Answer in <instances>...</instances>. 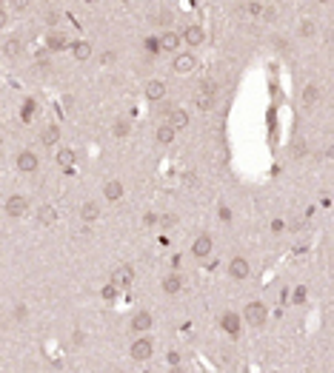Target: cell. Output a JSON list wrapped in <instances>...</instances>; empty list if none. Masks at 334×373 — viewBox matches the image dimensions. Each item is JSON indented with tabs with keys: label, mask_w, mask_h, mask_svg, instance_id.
<instances>
[{
	"label": "cell",
	"mask_w": 334,
	"mask_h": 373,
	"mask_svg": "<svg viewBox=\"0 0 334 373\" xmlns=\"http://www.w3.org/2000/svg\"><path fill=\"white\" fill-rule=\"evenodd\" d=\"M3 26H6V11L0 9V29H3Z\"/></svg>",
	"instance_id": "cell-44"
},
{
	"label": "cell",
	"mask_w": 334,
	"mask_h": 373,
	"mask_svg": "<svg viewBox=\"0 0 334 373\" xmlns=\"http://www.w3.org/2000/svg\"><path fill=\"white\" fill-rule=\"evenodd\" d=\"M37 222H40V225H55V222H58V211H55L52 205H40Z\"/></svg>",
	"instance_id": "cell-16"
},
{
	"label": "cell",
	"mask_w": 334,
	"mask_h": 373,
	"mask_svg": "<svg viewBox=\"0 0 334 373\" xmlns=\"http://www.w3.org/2000/svg\"><path fill=\"white\" fill-rule=\"evenodd\" d=\"M214 106V94H197V108L200 111H208Z\"/></svg>",
	"instance_id": "cell-26"
},
{
	"label": "cell",
	"mask_w": 334,
	"mask_h": 373,
	"mask_svg": "<svg viewBox=\"0 0 334 373\" xmlns=\"http://www.w3.org/2000/svg\"><path fill=\"white\" fill-rule=\"evenodd\" d=\"M163 225H166V228H174V225H177V216H174V214H166V216H163Z\"/></svg>",
	"instance_id": "cell-39"
},
{
	"label": "cell",
	"mask_w": 334,
	"mask_h": 373,
	"mask_svg": "<svg viewBox=\"0 0 334 373\" xmlns=\"http://www.w3.org/2000/svg\"><path fill=\"white\" fill-rule=\"evenodd\" d=\"M283 231H286V222H283V219H274V222H271V234H283Z\"/></svg>",
	"instance_id": "cell-35"
},
{
	"label": "cell",
	"mask_w": 334,
	"mask_h": 373,
	"mask_svg": "<svg viewBox=\"0 0 334 373\" xmlns=\"http://www.w3.org/2000/svg\"><path fill=\"white\" fill-rule=\"evenodd\" d=\"M317 3H332V0H317Z\"/></svg>",
	"instance_id": "cell-45"
},
{
	"label": "cell",
	"mask_w": 334,
	"mask_h": 373,
	"mask_svg": "<svg viewBox=\"0 0 334 373\" xmlns=\"http://www.w3.org/2000/svg\"><path fill=\"white\" fill-rule=\"evenodd\" d=\"M320 97H323V91H320V86H314V83H309V86L303 89V103H306V106L320 103Z\"/></svg>",
	"instance_id": "cell-18"
},
{
	"label": "cell",
	"mask_w": 334,
	"mask_h": 373,
	"mask_svg": "<svg viewBox=\"0 0 334 373\" xmlns=\"http://www.w3.org/2000/svg\"><path fill=\"white\" fill-rule=\"evenodd\" d=\"M26 208H29V200L20 197V194H12V197L6 200V214L9 216H23Z\"/></svg>",
	"instance_id": "cell-3"
},
{
	"label": "cell",
	"mask_w": 334,
	"mask_h": 373,
	"mask_svg": "<svg viewBox=\"0 0 334 373\" xmlns=\"http://www.w3.org/2000/svg\"><path fill=\"white\" fill-rule=\"evenodd\" d=\"M129 131H132V125L126 120H117L115 123V137H129Z\"/></svg>",
	"instance_id": "cell-28"
},
{
	"label": "cell",
	"mask_w": 334,
	"mask_h": 373,
	"mask_svg": "<svg viewBox=\"0 0 334 373\" xmlns=\"http://www.w3.org/2000/svg\"><path fill=\"white\" fill-rule=\"evenodd\" d=\"M163 94H166V83H163V80L146 83V97H149V100H163Z\"/></svg>",
	"instance_id": "cell-12"
},
{
	"label": "cell",
	"mask_w": 334,
	"mask_h": 373,
	"mask_svg": "<svg viewBox=\"0 0 334 373\" xmlns=\"http://www.w3.org/2000/svg\"><path fill=\"white\" fill-rule=\"evenodd\" d=\"M3 52H6L9 57H17L20 52H23V43H20L17 37H9V40H6V49H3Z\"/></svg>",
	"instance_id": "cell-23"
},
{
	"label": "cell",
	"mask_w": 334,
	"mask_h": 373,
	"mask_svg": "<svg viewBox=\"0 0 334 373\" xmlns=\"http://www.w3.org/2000/svg\"><path fill=\"white\" fill-rule=\"evenodd\" d=\"M132 279H134V271H132V265H120V268L115 271V276H112V282L120 285V288H123V285H132Z\"/></svg>",
	"instance_id": "cell-8"
},
{
	"label": "cell",
	"mask_w": 334,
	"mask_h": 373,
	"mask_svg": "<svg viewBox=\"0 0 334 373\" xmlns=\"http://www.w3.org/2000/svg\"><path fill=\"white\" fill-rule=\"evenodd\" d=\"M103 197H106V200H120V197H123V182L109 180L103 185Z\"/></svg>",
	"instance_id": "cell-17"
},
{
	"label": "cell",
	"mask_w": 334,
	"mask_h": 373,
	"mask_svg": "<svg viewBox=\"0 0 334 373\" xmlns=\"http://www.w3.org/2000/svg\"><path fill=\"white\" fill-rule=\"evenodd\" d=\"M220 325H223V330L231 333V336H237V333H240V317H237V314H226V317L220 319Z\"/></svg>",
	"instance_id": "cell-11"
},
{
	"label": "cell",
	"mask_w": 334,
	"mask_h": 373,
	"mask_svg": "<svg viewBox=\"0 0 334 373\" xmlns=\"http://www.w3.org/2000/svg\"><path fill=\"white\" fill-rule=\"evenodd\" d=\"M0 157H3V151H0Z\"/></svg>",
	"instance_id": "cell-48"
},
{
	"label": "cell",
	"mask_w": 334,
	"mask_h": 373,
	"mask_svg": "<svg viewBox=\"0 0 334 373\" xmlns=\"http://www.w3.org/2000/svg\"><path fill=\"white\" fill-rule=\"evenodd\" d=\"M46 46H49V52H60V49L66 46V37L58 34V32H52V34H49V40H46Z\"/></svg>",
	"instance_id": "cell-22"
},
{
	"label": "cell",
	"mask_w": 334,
	"mask_h": 373,
	"mask_svg": "<svg viewBox=\"0 0 334 373\" xmlns=\"http://www.w3.org/2000/svg\"><path fill=\"white\" fill-rule=\"evenodd\" d=\"M314 32H317V23L314 20H303L300 23V34H303V37H311Z\"/></svg>",
	"instance_id": "cell-27"
},
{
	"label": "cell",
	"mask_w": 334,
	"mask_h": 373,
	"mask_svg": "<svg viewBox=\"0 0 334 373\" xmlns=\"http://www.w3.org/2000/svg\"><path fill=\"white\" fill-rule=\"evenodd\" d=\"M169 365H174V368H177V365H180V356H177V353H169Z\"/></svg>",
	"instance_id": "cell-43"
},
{
	"label": "cell",
	"mask_w": 334,
	"mask_h": 373,
	"mask_svg": "<svg viewBox=\"0 0 334 373\" xmlns=\"http://www.w3.org/2000/svg\"><path fill=\"white\" fill-rule=\"evenodd\" d=\"M157 40H160V52H177V46H180V34L166 32L163 37H157Z\"/></svg>",
	"instance_id": "cell-13"
},
{
	"label": "cell",
	"mask_w": 334,
	"mask_h": 373,
	"mask_svg": "<svg viewBox=\"0 0 334 373\" xmlns=\"http://www.w3.org/2000/svg\"><path fill=\"white\" fill-rule=\"evenodd\" d=\"M180 276H177V273H169V276H166V279H163V291H166V294H177V291H180Z\"/></svg>",
	"instance_id": "cell-21"
},
{
	"label": "cell",
	"mask_w": 334,
	"mask_h": 373,
	"mask_svg": "<svg viewBox=\"0 0 334 373\" xmlns=\"http://www.w3.org/2000/svg\"><path fill=\"white\" fill-rule=\"evenodd\" d=\"M71 342H74V345L80 348L83 342H86V333H83V330H74V333H71Z\"/></svg>",
	"instance_id": "cell-36"
},
{
	"label": "cell",
	"mask_w": 334,
	"mask_h": 373,
	"mask_svg": "<svg viewBox=\"0 0 334 373\" xmlns=\"http://www.w3.org/2000/svg\"><path fill=\"white\" fill-rule=\"evenodd\" d=\"M183 40H186L189 46H200L203 40H206V32H203L200 26H189V29L183 32Z\"/></svg>",
	"instance_id": "cell-10"
},
{
	"label": "cell",
	"mask_w": 334,
	"mask_h": 373,
	"mask_svg": "<svg viewBox=\"0 0 334 373\" xmlns=\"http://www.w3.org/2000/svg\"><path fill=\"white\" fill-rule=\"evenodd\" d=\"M197 66V60H195V54H189V52H183V54H177L174 57V71H180V74H189L192 68Z\"/></svg>",
	"instance_id": "cell-5"
},
{
	"label": "cell",
	"mask_w": 334,
	"mask_h": 373,
	"mask_svg": "<svg viewBox=\"0 0 334 373\" xmlns=\"http://www.w3.org/2000/svg\"><path fill=\"white\" fill-rule=\"evenodd\" d=\"M151 325H154V319H151L149 311H140L137 317L132 319V330H149Z\"/></svg>",
	"instance_id": "cell-14"
},
{
	"label": "cell",
	"mask_w": 334,
	"mask_h": 373,
	"mask_svg": "<svg viewBox=\"0 0 334 373\" xmlns=\"http://www.w3.org/2000/svg\"><path fill=\"white\" fill-rule=\"evenodd\" d=\"M151 353H154V342H151L149 336H143V339L132 342V359L146 362V359H151Z\"/></svg>",
	"instance_id": "cell-2"
},
{
	"label": "cell",
	"mask_w": 334,
	"mask_h": 373,
	"mask_svg": "<svg viewBox=\"0 0 334 373\" xmlns=\"http://www.w3.org/2000/svg\"><path fill=\"white\" fill-rule=\"evenodd\" d=\"M100 296H103L106 302H112V299L117 296V285H115V282H112V285H106L103 291H100Z\"/></svg>",
	"instance_id": "cell-30"
},
{
	"label": "cell",
	"mask_w": 334,
	"mask_h": 373,
	"mask_svg": "<svg viewBox=\"0 0 334 373\" xmlns=\"http://www.w3.org/2000/svg\"><path fill=\"white\" fill-rule=\"evenodd\" d=\"M12 317L17 319V322H26V317H29V311H26V305H14V308H12Z\"/></svg>",
	"instance_id": "cell-31"
},
{
	"label": "cell",
	"mask_w": 334,
	"mask_h": 373,
	"mask_svg": "<svg viewBox=\"0 0 334 373\" xmlns=\"http://www.w3.org/2000/svg\"><path fill=\"white\" fill-rule=\"evenodd\" d=\"M154 137H157V143H172L174 137H177V131H174L169 123H163L160 128H157V134H154Z\"/></svg>",
	"instance_id": "cell-20"
},
{
	"label": "cell",
	"mask_w": 334,
	"mask_h": 373,
	"mask_svg": "<svg viewBox=\"0 0 334 373\" xmlns=\"http://www.w3.org/2000/svg\"><path fill=\"white\" fill-rule=\"evenodd\" d=\"M260 17H263L266 23H271V20L277 17V11H274V9H263V11H260Z\"/></svg>",
	"instance_id": "cell-37"
},
{
	"label": "cell",
	"mask_w": 334,
	"mask_h": 373,
	"mask_svg": "<svg viewBox=\"0 0 334 373\" xmlns=\"http://www.w3.org/2000/svg\"><path fill=\"white\" fill-rule=\"evenodd\" d=\"M246 11H249V14H260V11H263V6H260V3H249V6H246Z\"/></svg>",
	"instance_id": "cell-41"
},
{
	"label": "cell",
	"mask_w": 334,
	"mask_h": 373,
	"mask_svg": "<svg viewBox=\"0 0 334 373\" xmlns=\"http://www.w3.org/2000/svg\"><path fill=\"white\" fill-rule=\"evenodd\" d=\"M169 125H172L174 131H177V128H186V125H189V114H186L183 108H169Z\"/></svg>",
	"instance_id": "cell-9"
},
{
	"label": "cell",
	"mask_w": 334,
	"mask_h": 373,
	"mask_svg": "<svg viewBox=\"0 0 334 373\" xmlns=\"http://www.w3.org/2000/svg\"><path fill=\"white\" fill-rule=\"evenodd\" d=\"M120 3H132V0H120Z\"/></svg>",
	"instance_id": "cell-46"
},
{
	"label": "cell",
	"mask_w": 334,
	"mask_h": 373,
	"mask_svg": "<svg viewBox=\"0 0 334 373\" xmlns=\"http://www.w3.org/2000/svg\"><path fill=\"white\" fill-rule=\"evenodd\" d=\"M243 317H246V322H249V325L260 328V325H263L266 319H268V308H266L263 302H249V305H246V314H243Z\"/></svg>",
	"instance_id": "cell-1"
},
{
	"label": "cell",
	"mask_w": 334,
	"mask_h": 373,
	"mask_svg": "<svg viewBox=\"0 0 334 373\" xmlns=\"http://www.w3.org/2000/svg\"><path fill=\"white\" fill-rule=\"evenodd\" d=\"M143 225H146V228H151V225H157V216H154V214H151V211H149V214L143 216Z\"/></svg>",
	"instance_id": "cell-38"
},
{
	"label": "cell",
	"mask_w": 334,
	"mask_h": 373,
	"mask_svg": "<svg viewBox=\"0 0 334 373\" xmlns=\"http://www.w3.org/2000/svg\"><path fill=\"white\" fill-rule=\"evenodd\" d=\"M58 140H60V128L58 125H49L46 131H43V143H46V146H55Z\"/></svg>",
	"instance_id": "cell-24"
},
{
	"label": "cell",
	"mask_w": 334,
	"mask_h": 373,
	"mask_svg": "<svg viewBox=\"0 0 334 373\" xmlns=\"http://www.w3.org/2000/svg\"><path fill=\"white\" fill-rule=\"evenodd\" d=\"M229 273L234 279H246V276H249V262L243 260V257H234V260L229 262Z\"/></svg>",
	"instance_id": "cell-6"
},
{
	"label": "cell",
	"mask_w": 334,
	"mask_h": 373,
	"mask_svg": "<svg viewBox=\"0 0 334 373\" xmlns=\"http://www.w3.org/2000/svg\"><path fill=\"white\" fill-rule=\"evenodd\" d=\"M200 94H217V86L211 80H206V83H200Z\"/></svg>",
	"instance_id": "cell-33"
},
{
	"label": "cell",
	"mask_w": 334,
	"mask_h": 373,
	"mask_svg": "<svg viewBox=\"0 0 334 373\" xmlns=\"http://www.w3.org/2000/svg\"><path fill=\"white\" fill-rule=\"evenodd\" d=\"M86 3H94V0H86Z\"/></svg>",
	"instance_id": "cell-47"
},
{
	"label": "cell",
	"mask_w": 334,
	"mask_h": 373,
	"mask_svg": "<svg viewBox=\"0 0 334 373\" xmlns=\"http://www.w3.org/2000/svg\"><path fill=\"white\" fill-rule=\"evenodd\" d=\"M12 6H14L17 11H23L26 6H29V0H12Z\"/></svg>",
	"instance_id": "cell-42"
},
{
	"label": "cell",
	"mask_w": 334,
	"mask_h": 373,
	"mask_svg": "<svg viewBox=\"0 0 334 373\" xmlns=\"http://www.w3.org/2000/svg\"><path fill=\"white\" fill-rule=\"evenodd\" d=\"M291 302H294V305H303V302H306V288H294V296H291Z\"/></svg>",
	"instance_id": "cell-32"
},
{
	"label": "cell",
	"mask_w": 334,
	"mask_h": 373,
	"mask_svg": "<svg viewBox=\"0 0 334 373\" xmlns=\"http://www.w3.org/2000/svg\"><path fill=\"white\" fill-rule=\"evenodd\" d=\"M58 162H60V168H69L71 162H74V151H71V148H63L58 154Z\"/></svg>",
	"instance_id": "cell-25"
},
{
	"label": "cell",
	"mask_w": 334,
	"mask_h": 373,
	"mask_svg": "<svg viewBox=\"0 0 334 373\" xmlns=\"http://www.w3.org/2000/svg\"><path fill=\"white\" fill-rule=\"evenodd\" d=\"M71 54H74V60H89L92 57V43H86V40L71 43Z\"/></svg>",
	"instance_id": "cell-15"
},
{
	"label": "cell",
	"mask_w": 334,
	"mask_h": 373,
	"mask_svg": "<svg viewBox=\"0 0 334 373\" xmlns=\"http://www.w3.org/2000/svg\"><path fill=\"white\" fill-rule=\"evenodd\" d=\"M37 165H40V160H37L32 151H20V154H17V171L32 174V171H37Z\"/></svg>",
	"instance_id": "cell-4"
},
{
	"label": "cell",
	"mask_w": 334,
	"mask_h": 373,
	"mask_svg": "<svg viewBox=\"0 0 334 373\" xmlns=\"http://www.w3.org/2000/svg\"><path fill=\"white\" fill-rule=\"evenodd\" d=\"M192 254H195L197 260H203V257H208L211 254V239L203 234V237H197L195 239V245H192Z\"/></svg>",
	"instance_id": "cell-7"
},
{
	"label": "cell",
	"mask_w": 334,
	"mask_h": 373,
	"mask_svg": "<svg viewBox=\"0 0 334 373\" xmlns=\"http://www.w3.org/2000/svg\"><path fill=\"white\" fill-rule=\"evenodd\" d=\"M115 60H117V54H115V52H103V54H100V63H103V66H112Z\"/></svg>",
	"instance_id": "cell-34"
},
{
	"label": "cell",
	"mask_w": 334,
	"mask_h": 373,
	"mask_svg": "<svg viewBox=\"0 0 334 373\" xmlns=\"http://www.w3.org/2000/svg\"><path fill=\"white\" fill-rule=\"evenodd\" d=\"M217 214H220V219H223V222H229V219H231V211L226 208V205H220V211H217Z\"/></svg>",
	"instance_id": "cell-40"
},
{
	"label": "cell",
	"mask_w": 334,
	"mask_h": 373,
	"mask_svg": "<svg viewBox=\"0 0 334 373\" xmlns=\"http://www.w3.org/2000/svg\"><path fill=\"white\" fill-rule=\"evenodd\" d=\"M80 216H83V222H92V219H97L100 216V205L97 203H86L80 208Z\"/></svg>",
	"instance_id": "cell-19"
},
{
	"label": "cell",
	"mask_w": 334,
	"mask_h": 373,
	"mask_svg": "<svg viewBox=\"0 0 334 373\" xmlns=\"http://www.w3.org/2000/svg\"><path fill=\"white\" fill-rule=\"evenodd\" d=\"M146 52H149V54H157V52H160V40H157V37H146Z\"/></svg>",
	"instance_id": "cell-29"
}]
</instances>
